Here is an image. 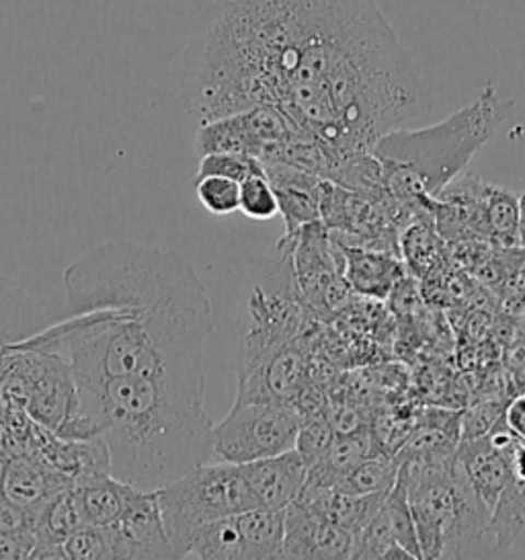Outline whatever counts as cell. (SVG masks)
Instances as JSON below:
<instances>
[{"mask_svg":"<svg viewBox=\"0 0 525 560\" xmlns=\"http://www.w3.org/2000/svg\"><path fill=\"white\" fill-rule=\"evenodd\" d=\"M37 538L27 526L0 527V560H32Z\"/></svg>","mask_w":525,"mask_h":560,"instance_id":"29","label":"cell"},{"mask_svg":"<svg viewBox=\"0 0 525 560\" xmlns=\"http://www.w3.org/2000/svg\"><path fill=\"white\" fill-rule=\"evenodd\" d=\"M114 527L126 548V560L177 559L164 527L156 491L131 487L126 511Z\"/></svg>","mask_w":525,"mask_h":560,"instance_id":"9","label":"cell"},{"mask_svg":"<svg viewBox=\"0 0 525 560\" xmlns=\"http://www.w3.org/2000/svg\"><path fill=\"white\" fill-rule=\"evenodd\" d=\"M42 329L32 298L15 281L0 276V362L11 347Z\"/></svg>","mask_w":525,"mask_h":560,"instance_id":"16","label":"cell"},{"mask_svg":"<svg viewBox=\"0 0 525 560\" xmlns=\"http://www.w3.org/2000/svg\"><path fill=\"white\" fill-rule=\"evenodd\" d=\"M499 283L503 313L509 318H525V247L499 248Z\"/></svg>","mask_w":525,"mask_h":560,"instance_id":"23","label":"cell"},{"mask_svg":"<svg viewBox=\"0 0 525 560\" xmlns=\"http://www.w3.org/2000/svg\"><path fill=\"white\" fill-rule=\"evenodd\" d=\"M335 435H337L335 429L323 412L306 415L300 433H298V440H295V450L302 454V458L312 468L327 454Z\"/></svg>","mask_w":525,"mask_h":560,"instance_id":"28","label":"cell"},{"mask_svg":"<svg viewBox=\"0 0 525 560\" xmlns=\"http://www.w3.org/2000/svg\"><path fill=\"white\" fill-rule=\"evenodd\" d=\"M246 482L265 510L285 511L302 494L311 466L298 450L243 464Z\"/></svg>","mask_w":525,"mask_h":560,"instance_id":"10","label":"cell"},{"mask_svg":"<svg viewBox=\"0 0 525 560\" xmlns=\"http://www.w3.org/2000/svg\"><path fill=\"white\" fill-rule=\"evenodd\" d=\"M520 224V196L491 183H480L472 220L476 238H482L497 248L522 247Z\"/></svg>","mask_w":525,"mask_h":560,"instance_id":"14","label":"cell"},{"mask_svg":"<svg viewBox=\"0 0 525 560\" xmlns=\"http://www.w3.org/2000/svg\"><path fill=\"white\" fill-rule=\"evenodd\" d=\"M513 116L515 101L503 100L489 83L478 100L440 124L384 133L370 150L382 168L384 194L410 206L435 198Z\"/></svg>","mask_w":525,"mask_h":560,"instance_id":"4","label":"cell"},{"mask_svg":"<svg viewBox=\"0 0 525 560\" xmlns=\"http://www.w3.org/2000/svg\"><path fill=\"white\" fill-rule=\"evenodd\" d=\"M72 489L77 494L84 524L115 526L128 505L131 485L114 475H97L74 482Z\"/></svg>","mask_w":525,"mask_h":560,"instance_id":"15","label":"cell"},{"mask_svg":"<svg viewBox=\"0 0 525 560\" xmlns=\"http://www.w3.org/2000/svg\"><path fill=\"white\" fill-rule=\"evenodd\" d=\"M185 559L246 560L238 517L230 515L199 527L187 546Z\"/></svg>","mask_w":525,"mask_h":560,"instance_id":"18","label":"cell"},{"mask_svg":"<svg viewBox=\"0 0 525 560\" xmlns=\"http://www.w3.org/2000/svg\"><path fill=\"white\" fill-rule=\"evenodd\" d=\"M265 171L278 194L279 214L283 215L288 236H294L302 226L320 220L325 177L288 163H269Z\"/></svg>","mask_w":525,"mask_h":560,"instance_id":"12","label":"cell"},{"mask_svg":"<svg viewBox=\"0 0 525 560\" xmlns=\"http://www.w3.org/2000/svg\"><path fill=\"white\" fill-rule=\"evenodd\" d=\"M423 559H482L497 555L491 511L476 497L456 454L447 460H402Z\"/></svg>","mask_w":525,"mask_h":560,"instance_id":"5","label":"cell"},{"mask_svg":"<svg viewBox=\"0 0 525 560\" xmlns=\"http://www.w3.org/2000/svg\"><path fill=\"white\" fill-rule=\"evenodd\" d=\"M520 214H522L520 234H522V247H525V194L524 196H520Z\"/></svg>","mask_w":525,"mask_h":560,"instance_id":"32","label":"cell"},{"mask_svg":"<svg viewBox=\"0 0 525 560\" xmlns=\"http://www.w3.org/2000/svg\"><path fill=\"white\" fill-rule=\"evenodd\" d=\"M156 494L177 559H185L187 546L199 527L259 508L243 466L230 462L199 464L185 477L159 489Z\"/></svg>","mask_w":525,"mask_h":560,"instance_id":"6","label":"cell"},{"mask_svg":"<svg viewBox=\"0 0 525 560\" xmlns=\"http://www.w3.org/2000/svg\"><path fill=\"white\" fill-rule=\"evenodd\" d=\"M491 534L497 555L508 552L525 536V480L511 478L491 513Z\"/></svg>","mask_w":525,"mask_h":560,"instance_id":"19","label":"cell"},{"mask_svg":"<svg viewBox=\"0 0 525 560\" xmlns=\"http://www.w3.org/2000/svg\"><path fill=\"white\" fill-rule=\"evenodd\" d=\"M353 534L325 520L302 501L285 510L283 559H351Z\"/></svg>","mask_w":525,"mask_h":560,"instance_id":"8","label":"cell"},{"mask_svg":"<svg viewBox=\"0 0 525 560\" xmlns=\"http://www.w3.org/2000/svg\"><path fill=\"white\" fill-rule=\"evenodd\" d=\"M306 415L292 402H245L212 429L213 460L230 464L271 458L294 450Z\"/></svg>","mask_w":525,"mask_h":560,"instance_id":"7","label":"cell"},{"mask_svg":"<svg viewBox=\"0 0 525 560\" xmlns=\"http://www.w3.org/2000/svg\"><path fill=\"white\" fill-rule=\"evenodd\" d=\"M438 236H440V232L435 229L433 220H431V224L427 220H415L412 224H409V229L402 232L400 248L409 261V267H412L415 271L429 269L438 261V255H440Z\"/></svg>","mask_w":525,"mask_h":560,"instance_id":"25","label":"cell"},{"mask_svg":"<svg viewBox=\"0 0 525 560\" xmlns=\"http://www.w3.org/2000/svg\"><path fill=\"white\" fill-rule=\"evenodd\" d=\"M179 91L199 124L271 105L339 154L429 109L376 0H213L180 51Z\"/></svg>","mask_w":525,"mask_h":560,"instance_id":"1","label":"cell"},{"mask_svg":"<svg viewBox=\"0 0 525 560\" xmlns=\"http://www.w3.org/2000/svg\"><path fill=\"white\" fill-rule=\"evenodd\" d=\"M236 517L245 538L246 560L283 559L285 511L255 508Z\"/></svg>","mask_w":525,"mask_h":560,"instance_id":"17","label":"cell"},{"mask_svg":"<svg viewBox=\"0 0 525 560\" xmlns=\"http://www.w3.org/2000/svg\"><path fill=\"white\" fill-rule=\"evenodd\" d=\"M259 159L250 154H241V152H212L203 154L199 166H197L196 179L208 177V175H218V177H229L234 182H245L248 175L262 171Z\"/></svg>","mask_w":525,"mask_h":560,"instance_id":"27","label":"cell"},{"mask_svg":"<svg viewBox=\"0 0 525 560\" xmlns=\"http://www.w3.org/2000/svg\"><path fill=\"white\" fill-rule=\"evenodd\" d=\"M199 203L213 215H230L241 210V183L208 175L196 179Z\"/></svg>","mask_w":525,"mask_h":560,"instance_id":"26","label":"cell"},{"mask_svg":"<svg viewBox=\"0 0 525 560\" xmlns=\"http://www.w3.org/2000/svg\"><path fill=\"white\" fill-rule=\"evenodd\" d=\"M508 370L515 386L525 390V325L524 329L517 330V335L509 341Z\"/></svg>","mask_w":525,"mask_h":560,"instance_id":"30","label":"cell"},{"mask_svg":"<svg viewBox=\"0 0 525 560\" xmlns=\"http://www.w3.org/2000/svg\"><path fill=\"white\" fill-rule=\"evenodd\" d=\"M250 220H271L279 214L278 194L267 177V171L248 175L241 182V210Z\"/></svg>","mask_w":525,"mask_h":560,"instance_id":"24","label":"cell"},{"mask_svg":"<svg viewBox=\"0 0 525 560\" xmlns=\"http://www.w3.org/2000/svg\"><path fill=\"white\" fill-rule=\"evenodd\" d=\"M503 421L509 431L525 444V390L508 402Z\"/></svg>","mask_w":525,"mask_h":560,"instance_id":"31","label":"cell"},{"mask_svg":"<svg viewBox=\"0 0 525 560\" xmlns=\"http://www.w3.org/2000/svg\"><path fill=\"white\" fill-rule=\"evenodd\" d=\"M330 236L339 247L343 259V278L351 292L365 298L393 296L394 290L405 280L402 265L394 257L393 250L386 248L368 247V245H353L339 234Z\"/></svg>","mask_w":525,"mask_h":560,"instance_id":"11","label":"cell"},{"mask_svg":"<svg viewBox=\"0 0 525 560\" xmlns=\"http://www.w3.org/2000/svg\"><path fill=\"white\" fill-rule=\"evenodd\" d=\"M66 557L77 560H126V548L114 526H84L65 540Z\"/></svg>","mask_w":525,"mask_h":560,"instance_id":"22","label":"cell"},{"mask_svg":"<svg viewBox=\"0 0 525 560\" xmlns=\"http://www.w3.org/2000/svg\"><path fill=\"white\" fill-rule=\"evenodd\" d=\"M72 485L70 478L37 456H15L7 460L0 472V494L23 513L42 508Z\"/></svg>","mask_w":525,"mask_h":560,"instance_id":"13","label":"cell"},{"mask_svg":"<svg viewBox=\"0 0 525 560\" xmlns=\"http://www.w3.org/2000/svg\"><path fill=\"white\" fill-rule=\"evenodd\" d=\"M77 411L60 438H101L112 475L131 487L159 491L213 460L206 388L148 376L77 378Z\"/></svg>","mask_w":525,"mask_h":560,"instance_id":"3","label":"cell"},{"mask_svg":"<svg viewBox=\"0 0 525 560\" xmlns=\"http://www.w3.org/2000/svg\"><path fill=\"white\" fill-rule=\"evenodd\" d=\"M377 515L384 520V524L390 529L394 540L407 548L412 559L421 560V546L417 538V526L412 517V508H410L409 482H407V472L405 466L400 464L398 478L394 482L393 491L386 494L382 508L377 510Z\"/></svg>","mask_w":525,"mask_h":560,"instance_id":"20","label":"cell"},{"mask_svg":"<svg viewBox=\"0 0 525 560\" xmlns=\"http://www.w3.org/2000/svg\"><path fill=\"white\" fill-rule=\"evenodd\" d=\"M212 304L179 253L109 241L65 271L62 318L9 351L60 358L82 382L148 376L206 388Z\"/></svg>","mask_w":525,"mask_h":560,"instance_id":"2","label":"cell"},{"mask_svg":"<svg viewBox=\"0 0 525 560\" xmlns=\"http://www.w3.org/2000/svg\"><path fill=\"white\" fill-rule=\"evenodd\" d=\"M400 464L402 460L398 456L377 452L374 456L360 462L353 470H349L335 485V489L353 494L390 493L398 478Z\"/></svg>","mask_w":525,"mask_h":560,"instance_id":"21","label":"cell"}]
</instances>
